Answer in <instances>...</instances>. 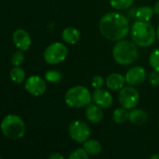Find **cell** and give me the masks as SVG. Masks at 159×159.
Returning a JSON list of instances; mask_svg holds the SVG:
<instances>
[{
  "instance_id": "2e32d148",
  "label": "cell",
  "mask_w": 159,
  "mask_h": 159,
  "mask_svg": "<svg viewBox=\"0 0 159 159\" xmlns=\"http://www.w3.org/2000/svg\"><path fill=\"white\" fill-rule=\"evenodd\" d=\"M147 119H148V115H147L146 111L141 110V109H136L135 108V109H132L129 111L128 120L133 125H141L147 121Z\"/></svg>"
},
{
  "instance_id": "f1b7e54d",
  "label": "cell",
  "mask_w": 159,
  "mask_h": 159,
  "mask_svg": "<svg viewBox=\"0 0 159 159\" xmlns=\"http://www.w3.org/2000/svg\"><path fill=\"white\" fill-rule=\"evenodd\" d=\"M153 11H154V14L159 16V1L155 3V5L153 7Z\"/></svg>"
},
{
  "instance_id": "3957f363",
  "label": "cell",
  "mask_w": 159,
  "mask_h": 159,
  "mask_svg": "<svg viewBox=\"0 0 159 159\" xmlns=\"http://www.w3.org/2000/svg\"><path fill=\"white\" fill-rule=\"evenodd\" d=\"M112 56L114 61L121 66L131 65L139 57L137 45L126 39L119 40L112 49Z\"/></svg>"
},
{
  "instance_id": "5b68a950",
  "label": "cell",
  "mask_w": 159,
  "mask_h": 159,
  "mask_svg": "<svg viewBox=\"0 0 159 159\" xmlns=\"http://www.w3.org/2000/svg\"><path fill=\"white\" fill-rule=\"evenodd\" d=\"M92 95L84 85H76L68 89L65 95L66 104L72 109H81L91 104Z\"/></svg>"
},
{
  "instance_id": "277c9868",
  "label": "cell",
  "mask_w": 159,
  "mask_h": 159,
  "mask_svg": "<svg viewBox=\"0 0 159 159\" xmlns=\"http://www.w3.org/2000/svg\"><path fill=\"white\" fill-rule=\"evenodd\" d=\"M0 128L5 137L12 140L24 138L26 131L24 120L16 114H9L5 116L0 125Z\"/></svg>"
},
{
  "instance_id": "9a60e30c",
  "label": "cell",
  "mask_w": 159,
  "mask_h": 159,
  "mask_svg": "<svg viewBox=\"0 0 159 159\" xmlns=\"http://www.w3.org/2000/svg\"><path fill=\"white\" fill-rule=\"evenodd\" d=\"M62 39L66 43L74 45V44L78 43L80 39H81V33H80V31L77 28L69 26L63 30Z\"/></svg>"
},
{
  "instance_id": "603a6c76",
  "label": "cell",
  "mask_w": 159,
  "mask_h": 159,
  "mask_svg": "<svg viewBox=\"0 0 159 159\" xmlns=\"http://www.w3.org/2000/svg\"><path fill=\"white\" fill-rule=\"evenodd\" d=\"M149 63L153 70L159 71V48L154 49L149 57Z\"/></svg>"
},
{
  "instance_id": "7c38bea8",
  "label": "cell",
  "mask_w": 159,
  "mask_h": 159,
  "mask_svg": "<svg viewBox=\"0 0 159 159\" xmlns=\"http://www.w3.org/2000/svg\"><path fill=\"white\" fill-rule=\"evenodd\" d=\"M12 40L14 45L20 51H27L31 46V38L30 35L25 29L19 28L14 31L12 35Z\"/></svg>"
},
{
  "instance_id": "4dcf8cb0",
  "label": "cell",
  "mask_w": 159,
  "mask_h": 159,
  "mask_svg": "<svg viewBox=\"0 0 159 159\" xmlns=\"http://www.w3.org/2000/svg\"><path fill=\"white\" fill-rule=\"evenodd\" d=\"M156 37L159 39V25L157 26V29H156Z\"/></svg>"
},
{
  "instance_id": "4316f807",
  "label": "cell",
  "mask_w": 159,
  "mask_h": 159,
  "mask_svg": "<svg viewBox=\"0 0 159 159\" xmlns=\"http://www.w3.org/2000/svg\"><path fill=\"white\" fill-rule=\"evenodd\" d=\"M148 80H149V84L152 86H158L159 85V71L153 70L149 74L148 76Z\"/></svg>"
},
{
  "instance_id": "cb8c5ba5",
  "label": "cell",
  "mask_w": 159,
  "mask_h": 159,
  "mask_svg": "<svg viewBox=\"0 0 159 159\" xmlns=\"http://www.w3.org/2000/svg\"><path fill=\"white\" fill-rule=\"evenodd\" d=\"M67 159H89V154L84 148H79L73 151Z\"/></svg>"
},
{
  "instance_id": "4fadbf2b",
  "label": "cell",
  "mask_w": 159,
  "mask_h": 159,
  "mask_svg": "<svg viewBox=\"0 0 159 159\" xmlns=\"http://www.w3.org/2000/svg\"><path fill=\"white\" fill-rule=\"evenodd\" d=\"M125 84V76L120 73H111L106 79V86L111 91H120Z\"/></svg>"
},
{
  "instance_id": "9c48e42d",
  "label": "cell",
  "mask_w": 159,
  "mask_h": 159,
  "mask_svg": "<svg viewBox=\"0 0 159 159\" xmlns=\"http://www.w3.org/2000/svg\"><path fill=\"white\" fill-rule=\"evenodd\" d=\"M25 90L34 97L42 96L47 89V84L43 78L38 75H32L27 78L25 84Z\"/></svg>"
},
{
  "instance_id": "484cf974",
  "label": "cell",
  "mask_w": 159,
  "mask_h": 159,
  "mask_svg": "<svg viewBox=\"0 0 159 159\" xmlns=\"http://www.w3.org/2000/svg\"><path fill=\"white\" fill-rule=\"evenodd\" d=\"M105 84V80L102 76L100 75H96L92 78L91 81V85L95 89H101L103 85Z\"/></svg>"
},
{
  "instance_id": "ac0fdd59",
  "label": "cell",
  "mask_w": 159,
  "mask_h": 159,
  "mask_svg": "<svg viewBox=\"0 0 159 159\" xmlns=\"http://www.w3.org/2000/svg\"><path fill=\"white\" fill-rule=\"evenodd\" d=\"M83 148L86 151V152L89 155H97L102 150L100 142H98L96 139H87L84 142Z\"/></svg>"
},
{
  "instance_id": "6da1fadb",
  "label": "cell",
  "mask_w": 159,
  "mask_h": 159,
  "mask_svg": "<svg viewBox=\"0 0 159 159\" xmlns=\"http://www.w3.org/2000/svg\"><path fill=\"white\" fill-rule=\"evenodd\" d=\"M98 28L106 39L117 42L128 35L130 29L129 20L122 13L109 12L100 19Z\"/></svg>"
},
{
  "instance_id": "44dd1931",
  "label": "cell",
  "mask_w": 159,
  "mask_h": 159,
  "mask_svg": "<svg viewBox=\"0 0 159 159\" xmlns=\"http://www.w3.org/2000/svg\"><path fill=\"white\" fill-rule=\"evenodd\" d=\"M134 3V0H110L111 6L116 11H125L129 9Z\"/></svg>"
},
{
  "instance_id": "7402d4cb",
  "label": "cell",
  "mask_w": 159,
  "mask_h": 159,
  "mask_svg": "<svg viewBox=\"0 0 159 159\" xmlns=\"http://www.w3.org/2000/svg\"><path fill=\"white\" fill-rule=\"evenodd\" d=\"M45 80L49 83H52V84H56V83H59L62 78H63V75L60 71L58 70H55V69H50L48 71L45 72Z\"/></svg>"
},
{
  "instance_id": "5bb4252c",
  "label": "cell",
  "mask_w": 159,
  "mask_h": 159,
  "mask_svg": "<svg viewBox=\"0 0 159 159\" xmlns=\"http://www.w3.org/2000/svg\"><path fill=\"white\" fill-rule=\"evenodd\" d=\"M85 116L87 120L92 124H98L103 119V111L98 105L89 104L85 110Z\"/></svg>"
},
{
  "instance_id": "1f68e13d",
  "label": "cell",
  "mask_w": 159,
  "mask_h": 159,
  "mask_svg": "<svg viewBox=\"0 0 159 159\" xmlns=\"http://www.w3.org/2000/svg\"><path fill=\"white\" fill-rule=\"evenodd\" d=\"M0 159H2V158H1V157H0Z\"/></svg>"
},
{
  "instance_id": "8fae6325",
  "label": "cell",
  "mask_w": 159,
  "mask_h": 159,
  "mask_svg": "<svg viewBox=\"0 0 159 159\" xmlns=\"http://www.w3.org/2000/svg\"><path fill=\"white\" fill-rule=\"evenodd\" d=\"M92 100L101 109H108L113 103L112 95L104 89H95L94 93L92 94Z\"/></svg>"
},
{
  "instance_id": "ba28073f",
  "label": "cell",
  "mask_w": 159,
  "mask_h": 159,
  "mask_svg": "<svg viewBox=\"0 0 159 159\" xmlns=\"http://www.w3.org/2000/svg\"><path fill=\"white\" fill-rule=\"evenodd\" d=\"M118 100L122 107L127 110L135 109L139 102V93L134 86H124L119 91Z\"/></svg>"
},
{
  "instance_id": "8992f818",
  "label": "cell",
  "mask_w": 159,
  "mask_h": 159,
  "mask_svg": "<svg viewBox=\"0 0 159 159\" xmlns=\"http://www.w3.org/2000/svg\"><path fill=\"white\" fill-rule=\"evenodd\" d=\"M68 54L67 47L61 42H53L50 44L44 51L43 58L50 65H57L66 60Z\"/></svg>"
},
{
  "instance_id": "52a82bcc",
  "label": "cell",
  "mask_w": 159,
  "mask_h": 159,
  "mask_svg": "<svg viewBox=\"0 0 159 159\" xmlns=\"http://www.w3.org/2000/svg\"><path fill=\"white\" fill-rule=\"evenodd\" d=\"M69 137L78 143H84L89 139L91 135L90 126L84 121L76 120L70 123L68 126Z\"/></svg>"
},
{
  "instance_id": "ffe728a7",
  "label": "cell",
  "mask_w": 159,
  "mask_h": 159,
  "mask_svg": "<svg viewBox=\"0 0 159 159\" xmlns=\"http://www.w3.org/2000/svg\"><path fill=\"white\" fill-rule=\"evenodd\" d=\"M10 76L15 84H22L25 79V71L21 66H14L11 70Z\"/></svg>"
},
{
  "instance_id": "d4e9b609",
  "label": "cell",
  "mask_w": 159,
  "mask_h": 159,
  "mask_svg": "<svg viewBox=\"0 0 159 159\" xmlns=\"http://www.w3.org/2000/svg\"><path fill=\"white\" fill-rule=\"evenodd\" d=\"M25 61V54L23 51H17L13 53L11 57V64L14 66H20Z\"/></svg>"
},
{
  "instance_id": "f546056e",
  "label": "cell",
  "mask_w": 159,
  "mask_h": 159,
  "mask_svg": "<svg viewBox=\"0 0 159 159\" xmlns=\"http://www.w3.org/2000/svg\"><path fill=\"white\" fill-rule=\"evenodd\" d=\"M150 159H159V154L158 153H154L151 156Z\"/></svg>"
},
{
  "instance_id": "d6986e66",
  "label": "cell",
  "mask_w": 159,
  "mask_h": 159,
  "mask_svg": "<svg viewBox=\"0 0 159 159\" xmlns=\"http://www.w3.org/2000/svg\"><path fill=\"white\" fill-rule=\"evenodd\" d=\"M128 114H129V111L127 109H125L124 107L117 108L113 111L112 119L117 124H124L128 120Z\"/></svg>"
},
{
  "instance_id": "83f0119b",
  "label": "cell",
  "mask_w": 159,
  "mask_h": 159,
  "mask_svg": "<svg viewBox=\"0 0 159 159\" xmlns=\"http://www.w3.org/2000/svg\"><path fill=\"white\" fill-rule=\"evenodd\" d=\"M49 159H65V157L59 152H53L49 156Z\"/></svg>"
},
{
  "instance_id": "7a4b0ae2",
  "label": "cell",
  "mask_w": 159,
  "mask_h": 159,
  "mask_svg": "<svg viewBox=\"0 0 159 159\" xmlns=\"http://www.w3.org/2000/svg\"><path fill=\"white\" fill-rule=\"evenodd\" d=\"M132 41L139 47H149L156 39V30L149 22L136 21L131 27Z\"/></svg>"
},
{
  "instance_id": "30bf717a",
  "label": "cell",
  "mask_w": 159,
  "mask_h": 159,
  "mask_svg": "<svg viewBox=\"0 0 159 159\" xmlns=\"http://www.w3.org/2000/svg\"><path fill=\"white\" fill-rule=\"evenodd\" d=\"M146 78H147L146 70L144 69V67L140 66H136L129 68L125 75V83L128 85L134 87L142 84L145 82Z\"/></svg>"
},
{
  "instance_id": "e0dca14e",
  "label": "cell",
  "mask_w": 159,
  "mask_h": 159,
  "mask_svg": "<svg viewBox=\"0 0 159 159\" xmlns=\"http://www.w3.org/2000/svg\"><path fill=\"white\" fill-rule=\"evenodd\" d=\"M154 14L153 8L149 7V6H143L140 7L136 11V18L138 21H142V22H149Z\"/></svg>"
}]
</instances>
